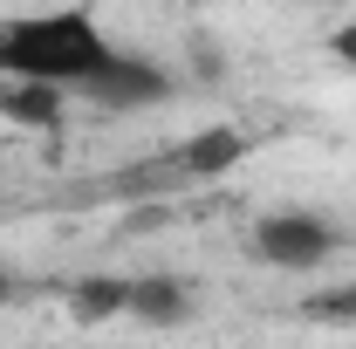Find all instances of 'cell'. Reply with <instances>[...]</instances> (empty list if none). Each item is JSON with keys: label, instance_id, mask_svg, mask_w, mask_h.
Wrapping results in <instances>:
<instances>
[{"label": "cell", "instance_id": "30bf717a", "mask_svg": "<svg viewBox=\"0 0 356 349\" xmlns=\"http://www.w3.org/2000/svg\"><path fill=\"white\" fill-rule=\"evenodd\" d=\"M7 295H14V274H0V302H7Z\"/></svg>", "mask_w": 356, "mask_h": 349}, {"label": "cell", "instance_id": "8992f818", "mask_svg": "<svg viewBox=\"0 0 356 349\" xmlns=\"http://www.w3.org/2000/svg\"><path fill=\"white\" fill-rule=\"evenodd\" d=\"M131 315L151 322V329H178V322L192 315V295L178 288L172 274H137L131 281Z\"/></svg>", "mask_w": 356, "mask_h": 349}, {"label": "cell", "instance_id": "3957f363", "mask_svg": "<svg viewBox=\"0 0 356 349\" xmlns=\"http://www.w3.org/2000/svg\"><path fill=\"white\" fill-rule=\"evenodd\" d=\"M76 96L103 103V110H144V103H165V96H172V76H165L151 55H124V48H117Z\"/></svg>", "mask_w": 356, "mask_h": 349}, {"label": "cell", "instance_id": "ba28073f", "mask_svg": "<svg viewBox=\"0 0 356 349\" xmlns=\"http://www.w3.org/2000/svg\"><path fill=\"white\" fill-rule=\"evenodd\" d=\"M302 315L309 322H356V288H322L302 302Z\"/></svg>", "mask_w": 356, "mask_h": 349}, {"label": "cell", "instance_id": "52a82bcc", "mask_svg": "<svg viewBox=\"0 0 356 349\" xmlns=\"http://www.w3.org/2000/svg\"><path fill=\"white\" fill-rule=\"evenodd\" d=\"M69 308H76V322L131 315V281H124V274H83V281L69 288Z\"/></svg>", "mask_w": 356, "mask_h": 349}, {"label": "cell", "instance_id": "5b68a950", "mask_svg": "<svg viewBox=\"0 0 356 349\" xmlns=\"http://www.w3.org/2000/svg\"><path fill=\"white\" fill-rule=\"evenodd\" d=\"M69 110V89H48V83H0V117L21 124V131H55Z\"/></svg>", "mask_w": 356, "mask_h": 349}, {"label": "cell", "instance_id": "9c48e42d", "mask_svg": "<svg viewBox=\"0 0 356 349\" xmlns=\"http://www.w3.org/2000/svg\"><path fill=\"white\" fill-rule=\"evenodd\" d=\"M329 55H336L343 69H356V21H343V28L329 35Z\"/></svg>", "mask_w": 356, "mask_h": 349}, {"label": "cell", "instance_id": "277c9868", "mask_svg": "<svg viewBox=\"0 0 356 349\" xmlns=\"http://www.w3.org/2000/svg\"><path fill=\"white\" fill-rule=\"evenodd\" d=\"M247 158V131H233V124H213V131H192L178 144V178H226L233 165Z\"/></svg>", "mask_w": 356, "mask_h": 349}, {"label": "cell", "instance_id": "7a4b0ae2", "mask_svg": "<svg viewBox=\"0 0 356 349\" xmlns=\"http://www.w3.org/2000/svg\"><path fill=\"white\" fill-rule=\"evenodd\" d=\"M329 247H336V226L315 213H267L254 226V254L274 267H288V274H302V267H322L329 261Z\"/></svg>", "mask_w": 356, "mask_h": 349}, {"label": "cell", "instance_id": "6da1fadb", "mask_svg": "<svg viewBox=\"0 0 356 349\" xmlns=\"http://www.w3.org/2000/svg\"><path fill=\"white\" fill-rule=\"evenodd\" d=\"M117 48L103 42L96 14H21L0 21V76L7 83H48V89H83Z\"/></svg>", "mask_w": 356, "mask_h": 349}]
</instances>
